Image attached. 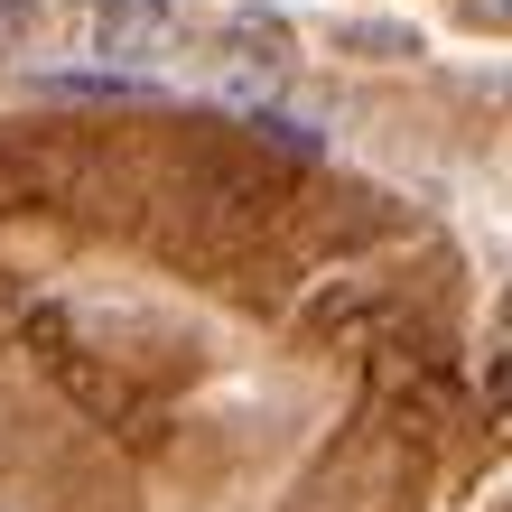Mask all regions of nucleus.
<instances>
[{
    "label": "nucleus",
    "mask_w": 512,
    "mask_h": 512,
    "mask_svg": "<svg viewBox=\"0 0 512 512\" xmlns=\"http://www.w3.org/2000/svg\"><path fill=\"white\" fill-rule=\"evenodd\" d=\"M485 19H503V28H512V0H485Z\"/></svg>",
    "instance_id": "nucleus-6"
},
{
    "label": "nucleus",
    "mask_w": 512,
    "mask_h": 512,
    "mask_svg": "<svg viewBox=\"0 0 512 512\" xmlns=\"http://www.w3.org/2000/svg\"><path fill=\"white\" fill-rule=\"evenodd\" d=\"M224 66L280 75V66H289V19H280V10H233V19H224Z\"/></svg>",
    "instance_id": "nucleus-2"
},
{
    "label": "nucleus",
    "mask_w": 512,
    "mask_h": 512,
    "mask_svg": "<svg viewBox=\"0 0 512 512\" xmlns=\"http://www.w3.org/2000/svg\"><path fill=\"white\" fill-rule=\"evenodd\" d=\"M75 28L103 66H149V56L177 47V0H84Z\"/></svg>",
    "instance_id": "nucleus-1"
},
{
    "label": "nucleus",
    "mask_w": 512,
    "mask_h": 512,
    "mask_svg": "<svg viewBox=\"0 0 512 512\" xmlns=\"http://www.w3.org/2000/svg\"><path fill=\"white\" fill-rule=\"evenodd\" d=\"M485 419H512V336L494 345V364H485Z\"/></svg>",
    "instance_id": "nucleus-4"
},
{
    "label": "nucleus",
    "mask_w": 512,
    "mask_h": 512,
    "mask_svg": "<svg viewBox=\"0 0 512 512\" xmlns=\"http://www.w3.org/2000/svg\"><path fill=\"white\" fill-rule=\"evenodd\" d=\"M38 10H47V0H0V47H19L28 28H38Z\"/></svg>",
    "instance_id": "nucleus-5"
},
{
    "label": "nucleus",
    "mask_w": 512,
    "mask_h": 512,
    "mask_svg": "<svg viewBox=\"0 0 512 512\" xmlns=\"http://www.w3.org/2000/svg\"><path fill=\"white\" fill-rule=\"evenodd\" d=\"M47 94H66V103H149V75H47Z\"/></svg>",
    "instance_id": "nucleus-3"
}]
</instances>
